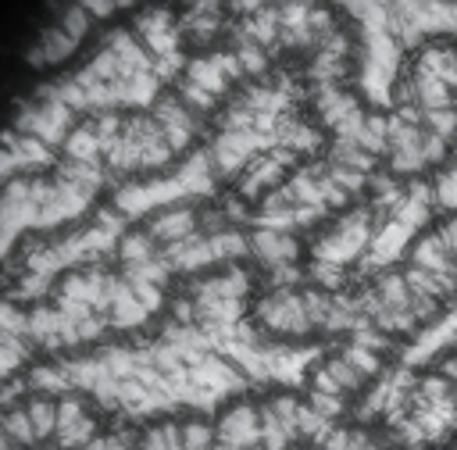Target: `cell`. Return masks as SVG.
<instances>
[{
  "mask_svg": "<svg viewBox=\"0 0 457 450\" xmlns=\"http://www.w3.org/2000/svg\"><path fill=\"white\" fill-rule=\"evenodd\" d=\"M214 436L218 446H232V450H261L264 429H261V404L253 400H232L218 411L214 418Z\"/></svg>",
  "mask_w": 457,
  "mask_h": 450,
  "instance_id": "obj_2",
  "label": "cell"
},
{
  "mask_svg": "<svg viewBox=\"0 0 457 450\" xmlns=\"http://www.w3.org/2000/svg\"><path fill=\"white\" fill-rule=\"evenodd\" d=\"M250 246L253 254L268 264V268H278V264H289L296 257V239L289 236V229H271V225H261L253 236H250Z\"/></svg>",
  "mask_w": 457,
  "mask_h": 450,
  "instance_id": "obj_3",
  "label": "cell"
},
{
  "mask_svg": "<svg viewBox=\"0 0 457 450\" xmlns=\"http://www.w3.org/2000/svg\"><path fill=\"white\" fill-rule=\"evenodd\" d=\"M253 321L268 336H282V339H303V336L318 332L307 314L303 289H289V286H275V289L261 293L253 304Z\"/></svg>",
  "mask_w": 457,
  "mask_h": 450,
  "instance_id": "obj_1",
  "label": "cell"
}]
</instances>
